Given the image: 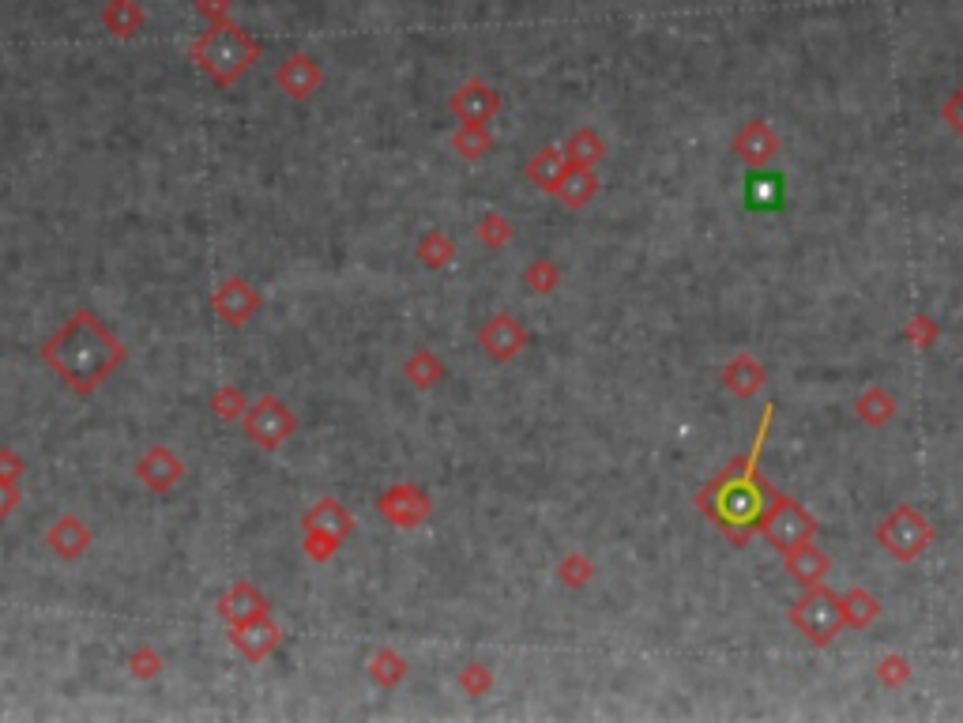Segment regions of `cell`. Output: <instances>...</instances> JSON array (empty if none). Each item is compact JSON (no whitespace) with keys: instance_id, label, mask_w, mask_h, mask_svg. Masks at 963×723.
Masks as SVG:
<instances>
[{"instance_id":"6da1fadb","label":"cell","mask_w":963,"mask_h":723,"mask_svg":"<svg viewBox=\"0 0 963 723\" xmlns=\"http://www.w3.org/2000/svg\"><path fill=\"white\" fill-rule=\"evenodd\" d=\"M772 419H775V408H764L761 434H757L753 453H746L738 464H730L723 475H715L708 487L701 490V498H696L704 509V516H708L735 546L746 543L753 532H761L768 509H772L775 498H780V490L757 471V456H761V445L768 437V422Z\"/></svg>"},{"instance_id":"30bf717a","label":"cell","mask_w":963,"mask_h":723,"mask_svg":"<svg viewBox=\"0 0 963 723\" xmlns=\"http://www.w3.org/2000/svg\"><path fill=\"white\" fill-rule=\"evenodd\" d=\"M854 411H859V419L865 422V426H885L892 414H896V403H892V396L885 392V388H865V392L859 396V403H854Z\"/></svg>"},{"instance_id":"ba28073f","label":"cell","mask_w":963,"mask_h":723,"mask_svg":"<svg viewBox=\"0 0 963 723\" xmlns=\"http://www.w3.org/2000/svg\"><path fill=\"white\" fill-rule=\"evenodd\" d=\"M723 388L735 392L738 400H749V396L764 388V366L753 355H738L727 369H723Z\"/></svg>"},{"instance_id":"9a60e30c","label":"cell","mask_w":963,"mask_h":723,"mask_svg":"<svg viewBox=\"0 0 963 723\" xmlns=\"http://www.w3.org/2000/svg\"><path fill=\"white\" fill-rule=\"evenodd\" d=\"M941 118H944V125H949L952 132H960V136H963V87H960V91H952L949 99H944Z\"/></svg>"},{"instance_id":"8fae6325","label":"cell","mask_w":963,"mask_h":723,"mask_svg":"<svg viewBox=\"0 0 963 723\" xmlns=\"http://www.w3.org/2000/svg\"><path fill=\"white\" fill-rule=\"evenodd\" d=\"M877 614H881V603L870 592H862V588H851V592L843 596V625L865 630Z\"/></svg>"},{"instance_id":"9c48e42d","label":"cell","mask_w":963,"mask_h":723,"mask_svg":"<svg viewBox=\"0 0 963 723\" xmlns=\"http://www.w3.org/2000/svg\"><path fill=\"white\" fill-rule=\"evenodd\" d=\"M783 200H786V181H783V174L749 170V178H746V208H753V211H772V208H780Z\"/></svg>"},{"instance_id":"4fadbf2b","label":"cell","mask_w":963,"mask_h":723,"mask_svg":"<svg viewBox=\"0 0 963 723\" xmlns=\"http://www.w3.org/2000/svg\"><path fill=\"white\" fill-rule=\"evenodd\" d=\"M904 336L915 343V347H926V343H933L938 340V324L930 321V316H915L911 324H907L904 329Z\"/></svg>"},{"instance_id":"277c9868","label":"cell","mask_w":963,"mask_h":723,"mask_svg":"<svg viewBox=\"0 0 963 723\" xmlns=\"http://www.w3.org/2000/svg\"><path fill=\"white\" fill-rule=\"evenodd\" d=\"M761 535L780 554H791L794 546L809 543L813 535H817V520H813L806 509L798 505V501H791V498H783V493H780V498H775V505L768 509V516L761 524Z\"/></svg>"},{"instance_id":"5b68a950","label":"cell","mask_w":963,"mask_h":723,"mask_svg":"<svg viewBox=\"0 0 963 723\" xmlns=\"http://www.w3.org/2000/svg\"><path fill=\"white\" fill-rule=\"evenodd\" d=\"M249 57H253L249 38H245V34H237V31H215V34H208V38H203V46H200L203 68H211V73H219V76L242 73Z\"/></svg>"},{"instance_id":"8992f818","label":"cell","mask_w":963,"mask_h":723,"mask_svg":"<svg viewBox=\"0 0 963 723\" xmlns=\"http://www.w3.org/2000/svg\"><path fill=\"white\" fill-rule=\"evenodd\" d=\"M735 155L749 170H764V166L780 155V136H775L768 121H749L735 136Z\"/></svg>"},{"instance_id":"7a4b0ae2","label":"cell","mask_w":963,"mask_h":723,"mask_svg":"<svg viewBox=\"0 0 963 723\" xmlns=\"http://www.w3.org/2000/svg\"><path fill=\"white\" fill-rule=\"evenodd\" d=\"M791 622L809 645H817V648L832 645V641L839 637V630H843V599H839L836 592H828L825 585H813L802 592L798 603L791 607Z\"/></svg>"},{"instance_id":"7c38bea8","label":"cell","mask_w":963,"mask_h":723,"mask_svg":"<svg viewBox=\"0 0 963 723\" xmlns=\"http://www.w3.org/2000/svg\"><path fill=\"white\" fill-rule=\"evenodd\" d=\"M873 671H877L881 686H888V690H899V686H904L907 678H911V664H907V659L899 656V652H888V656H881V664L873 667Z\"/></svg>"},{"instance_id":"52a82bcc","label":"cell","mask_w":963,"mask_h":723,"mask_svg":"<svg viewBox=\"0 0 963 723\" xmlns=\"http://www.w3.org/2000/svg\"><path fill=\"white\" fill-rule=\"evenodd\" d=\"M783 561H786V572H791L802 588L820 585V580L828 577V566H832V561H828V554L820 550V546H813V540L794 546L791 554H783Z\"/></svg>"},{"instance_id":"5bb4252c","label":"cell","mask_w":963,"mask_h":723,"mask_svg":"<svg viewBox=\"0 0 963 723\" xmlns=\"http://www.w3.org/2000/svg\"><path fill=\"white\" fill-rule=\"evenodd\" d=\"M561 181L569 185V189H561L569 204H583V200H587L591 192H595V181H591L587 174H572V178H561Z\"/></svg>"},{"instance_id":"3957f363","label":"cell","mask_w":963,"mask_h":723,"mask_svg":"<svg viewBox=\"0 0 963 723\" xmlns=\"http://www.w3.org/2000/svg\"><path fill=\"white\" fill-rule=\"evenodd\" d=\"M933 524L918 513L915 505H896L892 513L881 520L877 527V543L885 546L896 561H918L933 543Z\"/></svg>"}]
</instances>
